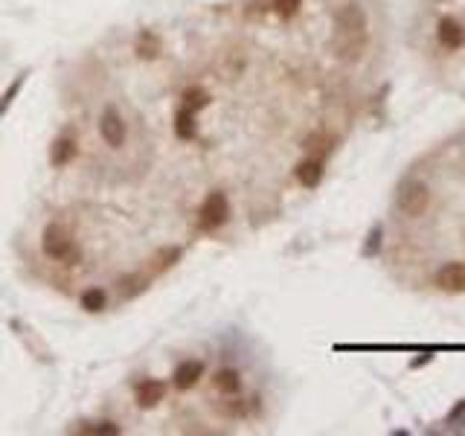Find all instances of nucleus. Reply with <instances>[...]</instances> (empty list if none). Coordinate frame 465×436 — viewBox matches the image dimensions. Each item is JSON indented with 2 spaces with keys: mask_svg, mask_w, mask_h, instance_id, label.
Masks as SVG:
<instances>
[{
  "mask_svg": "<svg viewBox=\"0 0 465 436\" xmlns=\"http://www.w3.org/2000/svg\"><path fill=\"white\" fill-rule=\"evenodd\" d=\"M366 12L358 4H346L334 12L332 20V53L334 59L355 64L366 50Z\"/></svg>",
  "mask_w": 465,
  "mask_h": 436,
  "instance_id": "obj_1",
  "label": "nucleus"
},
{
  "mask_svg": "<svg viewBox=\"0 0 465 436\" xmlns=\"http://www.w3.org/2000/svg\"><path fill=\"white\" fill-rule=\"evenodd\" d=\"M137 56L140 59H157L160 56V38L155 35V32H140V38H137Z\"/></svg>",
  "mask_w": 465,
  "mask_h": 436,
  "instance_id": "obj_14",
  "label": "nucleus"
},
{
  "mask_svg": "<svg viewBox=\"0 0 465 436\" xmlns=\"http://www.w3.org/2000/svg\"><path fill=\"white\" fill-rule=\"evenodd\" d=\"M82 308L85 311H102L105 308V294L99 288H87L82 294Z\"/></svg>",
  "mask_w": 465,
  "mask_h": 436,
  "instance_id": "obj_17",
  "label": "nucleus"
},
{
  "mask_svg": "<svg viewBox=\"0 0 465 436\" xmlns=\"http://www.w3.org/2000/svg\"><path fill=\"white\" fill-rule=\"evenodd\" d=\"M300 6H303V0H271V9H274L282 20L294 18V15L300 12Z\"/></svg>",
  "mask_w": 465,
  "mask_h": 436,
  "instance_id": "obj_18",
  "label": "nucleus"
},
{
  "mask_svg": "<svg viewBox=\"0 0 465 436\" xmlns=\"http://www.w3.org/2000/svg\"><path fill=\"white\" fill-rule=\"evenodd\" d=\"M396 204H399V210H401L404 215L422 218V215L428 212V207H430V189H428V183H422V181H407V183L399 189Z\"/></svg>",
  "mask_w": 465,
  "mask_h": 436,
  "instance_id": "obj_2",
  "label": "nucleus"
},
{
  "mask_svg": "<svg viewBox=\"0 0 465 436\" xmlns=\"http://www.w3.org/2000/svg\"><path fill=\"white\" fill-rule=\"evenodd\" d=\"M436 285L448 291V294H462L465 291V265L462 262H448L436 271Z\"/></svg>",
  "mask_w": 465,
  "mask_h": 436,
  "instance_id": "obj_5",
  "label": "nucleus"
},
{
  "mask_svg": "<svg viewBox=\"0 0 465 436\" xmlns=\"http://www.w3.org/2000/svg\"><path fill=\"white\" fill-rule=\"evenodd\" d=\"M163 396H166V384L163 381L149 378V381H143L137 387V404L140 407H157L163 401Z\"/></svg>",
  "mask_w": 465,
  "mask_h": 436,
  "instance_id": "obj_11",
  "label": "nucleus"
},
{
  "mask_svg": "<svg viewBox=\"0 0 465 436\" xmlns=\"http://www.w3.org/2000/svg\"><path fill=\"white\" fill-rule=\"evenodd\" d=\"M448 425H465V401H459L448 413Z\"/></svg>",
  "mask_w": 465,
  "mask_h": 436,
  "instance_id": "obj_23",
  "label": "nucleus"
},
{
  "mask_svg": "<svg viewBox=\"0 0 465 436\" xmlns=\"http://www.w3.org/2000/svg\"><path fill=\"white\" fill-rule=\"evenodd\" d=\"M334 145H337V137L334 134H329V131H314L311 137H306V143H303V149L308 152V157H326V155H332L334 152Z\"/></svg>",
  "mask_w": 465,
  "mask_h": 436,
  "instance_id": "obj_10",
  "label": "nucleus"
},
{
  "mask_svg": "<svg viewBox=\"0 0 465 436\" xmlns=\"http://www.w3.org/2000/svg\"><path fill=\"white\" fill-rule=\"evenodd\" d=\"M201 375H204V363L201 361H183V363H178V370L172 375V384L178 387V390H192V387L201 381Z\"/></svg>",
  "mask_w": 465,
  "mask_h": 436,
  "instance_id": "obj_8",
  "label": "nucleus"
},
{
  "mask_svg": "<svg viewBox=\"0 0 465 436\" xmlns=\"http://www.w3.org/2000/svg\"><path fill=\"white\" fill-rule=\"evenodd\" d=\"M99 131H102V140L111 145V149H119L122 143H126V123H122V116L108 108L102 114V123H99Z\"/></svg>",
  "mask_w": 465,
  "mask_h": 436,
  "instance_id": "obj_6",
  "label": "nucleus"
},
{
  "mask_svg": "<svg viewBox=\"0 0 465 436\" xmlns=\"http://www.w3.org/2000/svg\"><path fill=\"white\" fill-rule=\"evenodd\" d=\"M294 175H297V181H300L306 189H314L317 183L323 181V160H320V157H306L303 163H297Z\"/></svg>",
  "mask_w": 465,
  "mask_h": 436,
  "instance_id": "obj_9",
  "label": "nucleus"
},
{
  "mask_svg": "<svg viewBox=\"0 0 465 436\" xmlns=\"http://www.w3.org/2000/svg\"><path fill=\"white\" fill-rule=\"evenodd\" d=\"M436 38L445 50H459V47L465 44V27L457 18H442L439 20V27H436Z\"/></svg>",
  "mask_w": 465,
  "mask_h": 436,
  "instance_id": "obj_7",
  "label": "nucleus"
},
{
  "mask_svg": "<svg viewBox=\"0 0 465 436\" xmlns=\"http://www.w3.org/2000/svg\"><path fill=\"white\" fill-rule=\"evenodd\" d=\"M212 387L218 393H224V396H236L241 390V375L236 370H222V373H215Z\"/></svg>",
  "mask_w": 465,
  "mask_h": 436,
  "instance_id": "obj_13",
  "label": "nucleus"
},
{
  "mask_svg": "<svg viewBox=\"0 0 465 436\" xmlns=\"http://www.w3.org/2000/svg\"><path fill=\"white\" fill-rule=\"evenodd\" d=\"M218 413H224V416H233V419H238V416H244V413H248V404H244V401H227V404H218Z\"/></svg>",
  "mask_w": 465,
  "mask_h": 436,
  "instance_id": "obj_21",
  "label": "nucleus"
},
{
  "mask_svg": "<svg viewBox=\"0 0 465 436\" xmlns=\"http://www.w3.org/2000/svg\"><path fill=\"white\" fill-rule=\"evenodd\" d=\"M44 253L50 259H64V262H73L79 259V253H73V238L64 227L53 224L44 230Z\"/></svg>",
  "mask_w": 465,
  "mask_h": 436,
  "instance_id": "obj_4",
  "label": "nucleus"
},
{
  "mask_svg": "<svg viewBox=\"0 0 465 436\" xmlns=\"http://www.w3.org/2000/svg\"><path fill=\"white\" fill-rule=\"evenodd\" d=\"M20 85H23V76H20V79H15V85H12V87L4 93V99H0V116H4V111L12 105V99H15V93L20 90Z\"/></svg>",
  "mask_w": 465,
  "mask_h": 436,
  "instance_id": "obj_22",
  "label": "nucleus"
},
{
  "mask_svg": "<svg viewBox=\"0 0 465 436\" xmlns=\"http://www.w3.org/2000/svg\"><path fill=\"white\" fill-rule=\"evenodd\" d=\"M378 241H381V227H375V230H373V236H370V245H366V250H363V253H370V256H373V253L378 250Z\"/></svg>",
  "mask_w": 465,
  "mask_h": 436,
  "instance_id": "obj_24",
  "label": "nucleus"
},
{
  "mask_svg": "<svg viewBox=\"0 0 465 436\" xmlns=\"http://www.w3.org/2000/svg\"><path fill=\"white\" fill-rule=\"evenodd\" d=\"M73 157H76V140L73 137H61L53 143V149H50V163L53 166H67Z\"/></svg>",
  "mask_w": 465,
  "mask_h": 436,
  "instance_id": "obj_12",
  "label": "nucleus"
},
{
  "mask_svg": "<svg viewBox=\"0 0 465 436\" xmlns=\"http://www.w3.org/2000/svg\"><path fill=\"white\" fill-rule=\"evenodd\" d=\"M207 105H210L207 90H201V87H189V90L183 93V108H189V111L198 114V111L207 108Z\"/></svg>",
  "mask_w": 465,
  "mask_h": 436,
  "instance_id": "obj_16",
  "label": "nucleus"
},
{
  "mask_svg": "<svg viewBox=\"0 0 465 436\" xmlns=\"http://www.w3.org/2000/svg\"><path fill=\"white\" fill-rule=\"evenodd\" d=\"M227 215H230L227 195L224 192H210L207 201L198 210V224H201V230H218L227 222Z\"/></svg>",
  "mask_w": 465,
  "mask_h": 436,
  "instance_id": "obj_3",
  "label": "nucleus"
},
{
  "mask_svg": "<svg viewBox=\"0 0 465 436\" xmlns=\"http://www.w3.org/2000/svg\"><path fill=\"white\" fill-rule=\"evenodd\" d=\"M73 433H108V436H116L119 428L114 422H96V425H79L73 428Z\"/></svg>",
  "mask_w": 465,
  "mask_h": 436,
  "instance_id": "obj_19",
  "label": "nucleus"
},
{
  "mask_svg": "<svg viewBox=\"0 0 465 436\" xmlns=\"http://www.w3.org/2000/svg\"><path fill=\"white\" fill-rule=\"evenodd\" d=\"M175 134L181 140H192L195 137V111L189 108H181L178 116H175Z\"/></svg>",
  "mask_w": 465,
  "mask_h": 436,
  "instance_id": "obj_15",
  "label": "nucleus"
},
{
  "mask_svg": "<svg viewBox=\"0 0 465 436\" xmlns=\"http://www.w3.org/2000/svg\"><path fill=\"white\" fill-rule=\"evenodd\" d=\"M181 259V248H166V250H160L157 253V265H155V271H166L169 268V265H175Z\"/></svg>",
  "mask_w": 465,
  "mask_h": 436,
  "instance_id": "obj_20",
  "label": "nucleus"
}]
</instances>
